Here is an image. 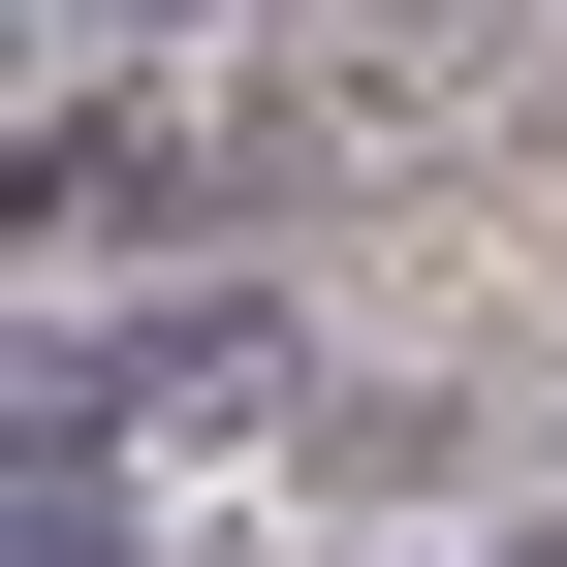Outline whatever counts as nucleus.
<instances>
[{"label": "nucleus", "mask_w": 567, "mask_h": 567, "mask_svg": "<svg viewBox=\"0 0 567 567\" xmlns=\"http://www.w3.org/2000/svg\"><path fill=\"white\" fill-rule=\"evenodd\" d=\"M252 379H284V316H126V347L63 316L32 347V442H158V410H252Z\"/></svg>", "instance_id": "1"}, {"label": "nucleus", "mask_w": 567, "mask_h": 567, "mask_svg": "<svg viewBox=\"0 0 567 567\" xmlns=\"http://www.w3.org/2000/svg\"><path fill=\"white\" fill-rule=\"evenodd\" d=\"M95 221H221V158L126 126V95H63V126H32V252H95Z\"/></svg>", "instance_id": "2"}, {"label": "nucleus", "mask_w": 567, "mask_h": 567, "mask_svg": "<svg viewBox=\"0 0 567 567\" xmlns=\"http://www.w3.org/2000/svg\"><path fill=\"white\" fill-rule=\"evenodd\" d=\"M442 32H505V0H379V63H442Z\"/></svg>", "instance_id": "3"}, {"label": "nucleus", "mask_w": 567, "mask_h": 567, "mask_svg": "<svg viewBox=\"0 0 567 567\" xmlns=\"http://www.w3.org/2000/svg\"><path fill=\"white\" fill-rule=\"evenodd\" d=\"M63 32H189V0H63Z\"/></svg>", "instance_id": "4"}]
</instances>
